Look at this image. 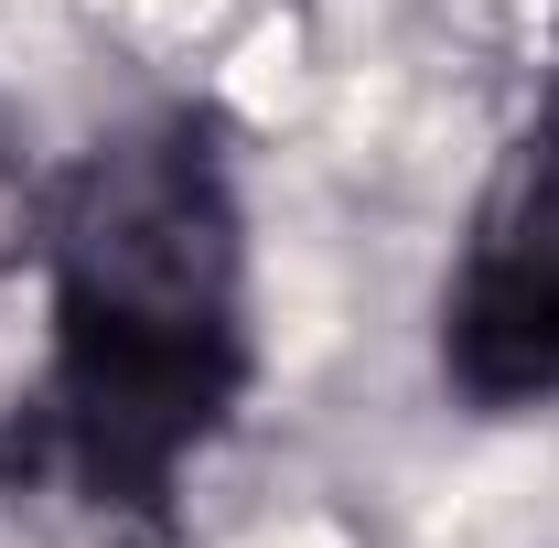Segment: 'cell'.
<instances>
[{
	"instance_id": "1",
	"label": "cell",
	"mask_w": 559,
	"mask_h": 548,
	"mask_svg": "<svg viewBox=\"0 0 559 548\" xmlns=\"http://www.w3.org/2000/svg\"><path fill=\"white\" fill-rule=\"evenodd\" d=\"M55 366L44 419L75 495L162 527L248 398V215L194 108H151L66 172L44 215Z\"/></svg>"
},
{
	"instance_id": "2",
	"label": "cell",
	"mask_w": 559,
	"mask_h": 548,
	"mask_svg": "<svg viewBox=\"0 0 559 548\" xmlns=\"http://www.w3.org/2000/svg\"><path fill=\"white\" fill-rule=\"evenodd\" d=\"M441 377L474 409L559 398V75L527 108V130L495 151L463 270L441 290Z\"/></svg>"
},
{
	"instance_id": "3",
	"label": "cell",
	"mask_w": 559,
	"mask_h": 548,
	"mask_svg": "<svg viewBox=\"0 0 559 548\" xmlns=\"http://www.w3.org/2000/svg\"><path fill=\"white\" fill-rule=\"evenodd\" d=\"M33 248H44V194H33V172L0 151V279L22 270Z\"/></svg>"
}]
</instances>
